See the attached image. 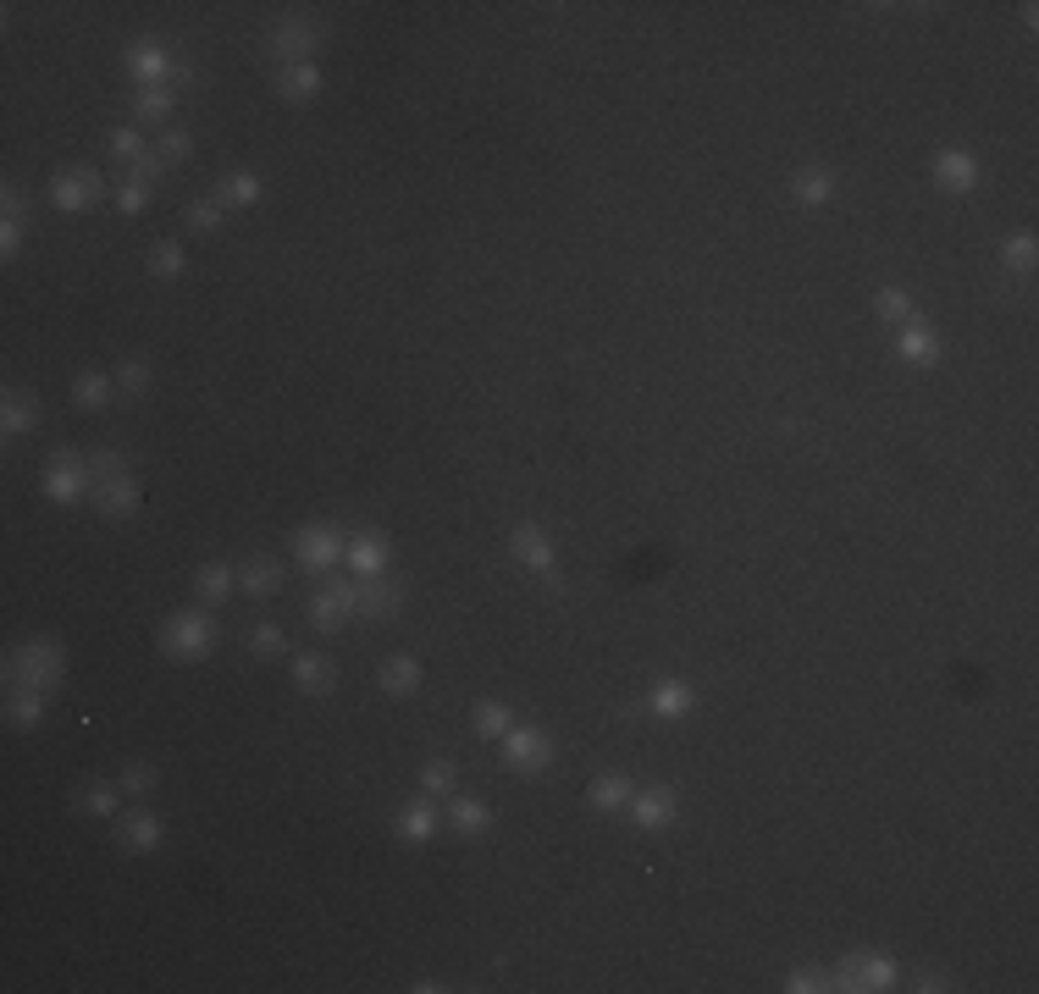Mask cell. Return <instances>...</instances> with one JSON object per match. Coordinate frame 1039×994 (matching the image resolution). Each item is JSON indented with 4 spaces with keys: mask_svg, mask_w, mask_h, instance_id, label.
<instances>
[{
    "mask_svg": "<svg viewBox=\"0 0 1039 994\" xmlns=\"http://www.w3.org/2000/svg\"><path fill=\"white\" fill-rule=\"evenodd\" d=\"M216 641H222V630H216V619H210L205 608L171 613V619L160 624V652H166V658H177V663H194V658L216 652Z\"/></svg>",
    "mask_w": 1039,
    "mask_h": 994,
    "instance_id": "1",
    "label": "cell"
},
{
    "mask_svg": "<svg viewBox=\"0 0 1039 994\" xmlns=\"http://www.w3.org/2000/svg\"><path fill=\"white\" fill-rule=\"evenodd\" d=\"M6 675L11 686H33V691H56L67 680V652L56 641H22L11 658H6Z\"/></svg>",
    "mask_w": 1039,
    "mask_h": 994,
    "instance_id": "2",
    "label": "cell"
},
{
    "mask_svg": "<svg viewBox=\"0 0 1039 994\" xmlns=\"http://www.w3.org/2000/svg\"><path fill=\"white\" fill-rule=\"evenodd\" d=\"M830 990H846V994L895 990V962L891 956H880V951H852V956L830 973Z\"/></svg>",
    "mask_w": 1039,
    "mask_h": 994,
    "instance_id": "3",
    "label": "cell"
},
{
    "mask_svg": "<svg viewBox=\"0 0 1039 994\" xmlns=\"http://www.w3.org/2000/svg\"><path fill=\"white\" fill-rule=\"evenodd\" d=\"M294 553L304 569H315V574H326L332 564H343V553H349V537H343V525H332V520H315V525H298L294 531Z\"/></svg>",
    "mask_w": 1039,
    "mask_h": 994,
    "instance_id": "4",
    "label": "cell"
},
{
    "mask_svg": "<svg viewBox=\"0 0 1039 994\" xmlns=\"http://www.w3.org/2000/svg\"><path fill=\"white\" fill-rule=\"evenodd\" d=\"M45 498L50 503H78V498H89L95 492V475H89V459H78L72 447H56V459L45 464Z\"/></svg>",
    "mask_w": 1039,
    "mask_h": 994,
    "instance_id": "5",
    "label": "cell"
},
{
    "mask_svg": "<svg viewBox=\"0 0 1039 994\" xmlns=\"http://www.w3.org/2000/svg\"><path fill=\"white\" fill-rule=\"evenodd\" d=\"M100 199H106V183H100L95 166H61V171L50 177V205H56V210H89V205H100Z\"/></svg>",
    "mask_w": 1039,
    "mask_h": 994,
    "instance_id": "6",
    "label": "cell"
},
{
    "mask_svg": "<svg viewBox=\"0 0 1039 994\" xmlns=\"http://www.w3.org/2000/svg\"><path fill=\"white\" fill-rule=\"evenodd\" d=\"M503 762H509L514 774H542V768L553 762V735L537 729V724H514V729L503 735Z\"/></svg>",
    "mask_w": 1039,
    "mask_h": 994,
    "instance_id": "7",
    "label": "cell"
},
{
    "mask_svg": "<svg viewBox=\"0 0 1039 994\" xmlns=\"http://www.w3.org/2000/svg\"><path fill=\"white\" fill-rule=\"evenodd\" d=\"M509 553H514V564L537 569V574H548V580H553V569H559V553H553L548 531L531 525V520H520V525L509 531Z\"/></svg>",
    "mask_w": 1039,
    "mask_h": 994,
    "instance_id": "8",
    "label": "cell"
},
{
    "mask_svg": "<svg viewBox=\"0 0 1039 994\" xmlns=\"http://www.w3.org/2000/svg\"><path fill=\"white\" fill-rule=\"evenodd\" d=\"M122 67L145 83V89H155V83H171V72H177V56L160 45V39H139V45H128V56H122Z\"/></svg>",
    "mask_w": 1039,
    "mask_h": 994,
    "instance_id": "9",
    "label": "cell"
},
{
    "mask_svg": "<svg viewBox=\"0 0 1039 994\" xmlns=\"http://www.w3.org/2000/svg\"><path fill=\"white\" fill-rule=\"evenodd\" d=\"M349 619H360V597H354V585H326V591H315L310 597V624L315 630H343Z\"/></svg>",
    "mask_w": 1039,
    "mask_h": 994,
    "instance_id": "10",
    "label": "cell"
},
{
    "mask_svg": "<svg viewBox=\"0 0 1039 994\" xmlns=\"http://www.w3.org/2000/svg\"><path fill=\"white\" fill-rule=\"evenodd\" d=\"M630 818H636V829H669L675 818H680V801H675V790L669 785H647V790H636L630 796V807H625Z\"/></svg>",
    "mask_w": 1039,
    "mask_h": 994,
    "instance_id": "11",
    "label": "cell"
},
{
    "mask_svg": "<svg viewBox=\"0 0 1039 994\" xmlns=\"http://www.w3.org/2000/svg\"><path fill=\"white\" fill-rule=\"evenodd\" d=\"M160 835H166V824H160L149 807H122V813H117V846H122V852L145 856L160 846Z\"/></svg>",
    "mask_w": 1039,
    "mask_h": 994,
    "instance_id": "12",
    "label": "cell"
},
{
    "mask_svg": "<svg viewBox=\"0 0 1039 994\" xmlns=\"http://www.w3.org/2000/svg\"><path fill=\"white\" fill-rule=\"evenodd\" d=\"M343 564L354 569L360 580H376V574H388V564H393V542L382 531H360V537H349Z\"/></svg>",
    "mask_w": 1039,
    "mask_h": 994,
    "instance_id": "13",
    "label": "cell"
},
{
    "mask_svg": "<svg viewBox=\"0 0 1039 994\" xmlns=\"http://www.w3.org/2000/svg\"><path fill=\"white\" fill-rule=\"evenodd\" d=\"M315 45H321V28H315L310 17H277V28H272V50L283 56V67H288V61H310Z\"/></svg>",
    "mask_w": 1039,
    "mask_h": 994,
    "instance_id": "14",
    "label": "cell"
},
{
    "mask_svg": "<svg viewBox=\"0 0 1039 994\" xmlns=\"http://www.w3.org/2000/svg\"><path fill=\"white\" fill-rule=\"evenodd\" d=\"M895 354H901L906 365H940V332H934L923 315H912V321L895 332Z\"/></svg>",
    "mask_w": 1039,
    "mask_h": 994,
    "instance_id": "15",
    "label": "cell"
},
{
    "mask_svg": "<svg viewBox=\"0 0 1039 994\" xmlns=\"http://www.w3.org/2000/svg\"><path fill=\"white\" fill-rule=\"evenodd\" d=\"M438 824H443V818H438V801H432V796H415V801H404V807H399L393 835H399V840H410V846H427V840L438 835Z\"/></svg>",
    "mask_w": 1039,
    "mask_h": 994,
    "instance_id": "16",
    "label": "cell"
},
{
    "mask_svg": "<svg viewBox=\"0 0 1039 994\" xmlns=\"http://www.w3.org/2000/svg\"><path fill=\"white\" fill-rule=\"evenodd\" d=\"M641 708L653 712V718H664V724H675V718H686V712L697 708V691L686 686V680H653V691H647V702Z\"/></svg>",
    "mask_w": 1039,
    "mask_h": 994,
    "instance_id": "17",
    "label": "cell"
},
{
    "mask_svg": "<svg viewBox=\"0 0 1039 994\" xmlns=\"http://www.w3.org/2000/svg\"><path fill=\"white\" fill-rule=\"evenodd\" d=\"M934 183H940L945 194H973V188H979V160H973L968 149H940V155H934Z\"/></svg>",
    "mask_w": 1039,
    "mask_h": 994,
    "instance_id": "18",
    "label": "cell"
},
{
    "mask_svg": "<svg viewBox=\"0 0 1039 994\" xmlns=\"http://www.w3.org/2000/svg\"><path fill=\"white\" fill-rule=\"evenodd\" d=\"M288 669H294V686L304 697H332L337 691V663L321 658V652H294Z\"/></svg>",
    "mask_w": 1039,
    "mask_h": 994,
    "instance_id": "19",
    "label": "cell"
},
{
    "mask_svg": "<svg viewBox=\"0 0 1039 994\" xmlns=\"http://www.w3.org/2000/svg\"><path fill=\"white\" fill-rule=\"evenodd\" d=\"M210 194L222 199V210H244V205H261L266 183H261V171H249V166H233V171H222V183H216Z\"/></svg>",
    "mask_w": 1039,
    "mask_h": 994,
    "instance_id": "20",
    "label": "cell"
},
{
    "mask_svg": "<svg viewBox=\"0 0 1039 994\" xmlns=\"http://www.w3.org/2000/svg\"><path fill=\"white\" fill-rule=\"evenodd\" d=\"M89 498H95V509H100L106 520H134V514H139V481H134V475L100 481Z\"/></svg>",
    "mask_w": 1039,
    "mask_h": 994,
    "instance_id": "21",
    "label": "cell"
},
{
    "mask_svg": "<svg viewBox=\"0 0 1039 994\" xmlns=\"http://www.w3.org/2000/svg\"><path fill=\"white\" fill-rule=\"evenodd\" d=\"M354 597H360V619H393L404 608V585L393 580H354Z\"/></svg>",
    "mask_w": 1039,
    "mask_h": 994,
    "instance_id": "22",
    "label": "cell"
},
{
    "mask_svg": "<svg viewBox=\"0 0 1039 994\" xmlns=\"http://www.w3.org/2000/svg\"><path fill=\"white\" fill-rule=\"evenodd\" d=\"M376 686H382L388 697H415V691H421V658L393 652V658L376 669Z\"/></svg>",
    "mask_w": 1039,
    "mask_h": 994,
    "instance_id": "23",
    "label": "cell"
},
{
    "mask_svg": "<svg viewBox=\"0 0 1039 994\" xmlns=\"http://www.w3.org/2000/svg\"><path fill=\"white\" fill-rule=\"evenodd\" d=\"M448 824H453V835L476 840V835L492 829V807L481 796H448Z\"/></svg>",
    "mask_w": 1039,
    "mask_h": 994,
    "instance_id": "24",
    "label": "cell"
},
{
    "mask_svg": "<svg viewBox=\"0 0 1039 994\" xmlns=\"http://www.w3.org/2000/svg\"><path fill=\"white\" fill-rule=\"evenodd\" d=\"M791 199H796V205H813V210L830 205V199H835V171H830V166H802V171L791 177Z\"/></svg>",
    "mask_w": 1039,
    "mask_h": 994,
    "instance_id": "25",
    "label": "cell"
},
{
    "mask_svg": "<svg viewBox=\"0 0 1039 994\" xmlns=\"http://www.w3.org/2000/svg\"><path fill=\"white\" fill-rule=\"evenodd\" d=\"M277 95H283L288 106L315 100V95H321V72H315V61H288V67L277 72Z\"/></svg>",
    "mask_w": 1039,
    "mask_h": 994,
    "instance_id": "26",
    "label": "cell"
},
{
    "mask_svg": "<svg viewBox=\"0 0 1039 994\" xmlns=\"http://www.w3.org/2000/svg\"><path fill=\"white\" fill-rule=\"evenodd\" d=\"M630 796H636V785L619 779V774H597L592 785H587V807H592V813H625Z\"/></svg>",
    "mask_w": 1039,
    "mask_h": 994,
    "instance_id": "27",
    "label": "cell"
},
{
    "mask_svg": "<svg viewBox=\"0 0 1039 994\" xmlns=\"http://www.w3.org/2000/svg\"><path fill=\"white\" fill-rule=\"evenodd\" d=\"M0 426H6V436H22V431L39 426V393L11 387V393H6V404H0Z\"/></svg>",
    "mask_w": 1039,
    "mask_h": 994,
    "instance_id": "28",
    "label": "cell"
},
{
    "mask_svg": "<svg viewBox=\"0 0 1039 994\" xmlns=\"http://www.w3.org/2000/svg\"><path fill=\"white\" fill-rule=\"evenodd\" d=\"M171 111H177V89H171V83H155V89H139V95H134V117H139V122L166 128Z\"/></svg>",
    "mask_w": 1039,
    "mask_h": 994,
    "instance_id": "29",
    "label": "cell"
},
{
    "mask_svg": "<svg viewBox=\"0 0 1039 994\" xmlns=\"http://www.w3.org/2000/svg\"><path fill=\"white\" fill-rule=\"evenodd\" d=\"M6 718H11V729H39V724H45V691H33V686H11V697H6Z\"/></svg>",
    "mask_w": 1039,
    "mask_h": 994,
    "instance_id": "30",
    "label": "cell"
},
{
    "mask_svg": "<svg viewBox=\"0 0 1039 994\" xmlns=\"http://www.w3.org/2000/svg\"><path fill=\"white\" fill-rule=\"evenodd\" d=\"M238 585L255 591V597H277L283 591V564L277 559H249V564L238 569Z\"/></svg>",
    "mask_w": 1039,
    "mask_h": 994,
    "instance_id": "31",
    "label": "cell"
},
{
    "mask_svg": "<svg viewBox=\"0 0 1039 994\" xmlns=\"http://www.w3.org/2000/svg\"><path fill=\"white\" fill-rule=\"evenodd\" d=\"M1039 260V238L1035 233H1012L1007 244H1001V266H1007V277H1029Z\"/></svg>",
    "mask_w": 1039,
    "mask_h": 994,
    "instance_id": "32",
    "label": "cell"
},
{
    "mask_svg": "<svg viewBox=\"0 0 1039 994\" xmlns=\"http://www.w3.org/2000/svg\"><path fill=\"white\" fill-rule=\"evenodd\" d=\"M78 807H84L89 818H117V813H122V785H111V779H95V785H84Z\"/></svg>",
    "mask_w": 1039,
    "mask_h": 994,
    "instance_id": "33",
    "label": "cell"
},
{
    "mask_svg": "<svg viewBox=\"0 0 1039 994\" xmlns=\"http://www.w3.org/2000/svg\"><path fill=\"white\" fill-rule=\"evenodd\" d=\"M470 718H476V735H492V740H503V735L520 724V718H514V708H509V702H498V697L476 702V712H470Z\"/></svg>",
    "mask_w": 1039,
    "mask_h": 994,
    "instance_id": "34",
    "label": "cell"
},
{
    "mask_svg": "<svg viewBox=\"0 0 1039 994\" xmlns=\"http://www.w3.org/2000/svg\"><path fill=\"white\" fill-rule=\"evenodd\" d=\"M111 393H117V376H100V371H84L72 382V404H84V410H106Z\"/></svg>",
    "mask_w": 1039,
    "mask_h": 994,
    "instance_id": "35",
    "label": "cell"
},
{
    "mask_svg": "<svg viewBox=\"0 0 1039 994\" xmlns=\"http://www.w3.org/2000/svg\"><path fill=\"white\" fill-rule=\"evenodd\" d=\"M183 244L177 238H155L149 244V277H160V283H171V277H183Z\"/></svg>",
    "mask_w": 1039,
    "mask_h": 994,
    "instance_id": "36",
    "label": "cell"
},
{
    "mask_svg": "<svg viewBox=\"0 0 1039 994\" xmlns=\"http://www.w3.org/2000/svg\"><path fill=\"white\" fill-rule=\"evenodd\" d=\"M459 790V774H453V762L448 757H432L427 768H421V796H432V801H448Z\"/></svg>",
    "mask_w": 1039,
    "mask_h": 994,
    "instance_id": "37",
    "label": "cell"
},
{
    "mask_svg": "<svg viewBox=\"0 0 1039 994\" xmlns=\"http://www.w3.org/2000/svg\"><path fill=\"white\" fill-rule=\"evenodd\" d=\"M238 585V574L227 564H199V574H194V591H199V602H222L227 591Z\"/></svg>",
    "mask_w": 1039,
    "mask_h": 994,
    "instance_id": "38",
    "label": "cell"
},
{
    "mask_svg": "<svg viewBox=\"0 0 1039 994\" xmlns=\"http://www.w3.org/2000/svg\"><path fill=\"white\" fill-rule=\"evenodd\" d=\"M222 222H227V210H222L216 194H205V199L188 205V227H194V233H222Z\"/></svg>",
    "mask_w": 1039,
    "mask_h": 994,
    "instance_id": "39",
    "label": "cell"
},
{
    "mask_svg": "<svg viewBox=\"0 0 1039 994\" xmlns=\"http://www.w3.org/2000/svg\"><path fill=\"white\" fill-rule=\"evenodd\" d=\"M874 309H880V321H895V326H906V321L918 315V304H912V298H906L901 287H880Z\"/></svg>",
    "mask_w": 1039,
    "mask_h": 994,
    "instance_id": "40",
    "label": "cell"
},
{
    "mask_svg": "<svg viewBox=\"0 0 1039 994\" xmlns=\"http://www.w3.org/2000/svg\"><path fill=\"white\" fill-rule=\"evenodd\" d=\"M89 475H95V486H100V481H117V475H128V453H117V447H100V453H89Z\"/></svg>",
    "mask_w": 1039,
    "mask_h": 994,
    "instance_id": "41",
    "label": "cell"
},
{
    "mask_svg": "<svg viewBox=\"0 0 1039 994\" xmlns=\"http://www.w3.org/2000/svg\"><path fill=\"white\" fill-rule=\"evenodd\" d=\"M117 393H122V398L149 393V365L145 360H122V365H117Z\"/></svg>",
    "mask_w": 1039,
    "mask_h": 994,
    "instance_id": "42",
    "label": "cell"
},
{
    "mask_svg": "<svg viewBox=\"0 0 1039 994\" xmlns=\"http://www.w3.org/2000/svg\"><path fill=\"white\" fill-rule=\"evenodd\" d=\"M155 149H160V160H166V166H183V160L194 155V139H188L183 128H160V139H155Z\"/></svg>",
    "mask_w": 1039,
    "mask_h": 994,
    "instance_id": "43",
    "label": "cell"
},
{
    "mask_svg": "<svg viewBox=\"0 0 1039 994\" xmlns=\"http://www.w3.org/2000/svg\"><path fill=\"white\" fill-rule=\"evenodd\" d=\"M249 647H255L261 658H283V652H288V636H283V624H255V630H249Z\"/></svg>",
    "mask_w": 1039,
    "mask_h": 994,
    "instance_id": "44",
    "label": "cell"
},
{
    "mask_svg": "<svg viewBox=\"0 0 1039 994\" xmlns=\"http://www.w3.org/2000/svg\"><path fill=\"white\" fill-rule=\"evenodd\" d=\"M145 149H149V144H145V134H139V128H128V122H122V128H111V155H117V160H128V166H134Z\"/></svg>",
    "mask_w": 1039,
    "mask_h": 994,
    "instance_id": "45",
    "label": "cell"
},
{
    "mask_svg": "<svg viewBox=\"0 0 1039 994\" xmlns=\"http://www.w3.org/2000/svg\"><path fill=\"white\" fill-rule=\"evenodd\" d=\"M166 171H171V166L160 160V149H145V155H139V160L128 166V177H134V183H145V188H155V183H160Z\"/></svg>",
    "mask_w": 1039,
    "mask_h": 994,
    "instance_id": "46",
    "label": "cell"
},
{
    "mask_svg": "<svg viewBox=\"0 0 1039 994\" xmlns=\"http://www.w3.org/2000/svg\"><path fill=\"white\" fill-rule=\"evenodd\" d=\"M111 199H117V210H122V216H139V210L149 205V188L128 177V183H117V188H111Z\"/></svg>",
    "mask_w": 1039,
    "mask_h": 994,
    "instance_id": "47",
    "label": "cell"
},
{
    "mask_svg": "<svg viewBox=\"0 0 1039 994\" xmlns=\"http://www.w3.org/2000/svg\"><path fill=\"white\" fill-rule=\"evenodd\" d=\"M785 990H791V994H819V990H830V967H796V973L785 978Z\"/></svg>",
    "mask_w": 1039,
    "mask_h": 994,
    "instance_id": "48",
    "label": "cell"
},
{
    "mask_svg": "<svg viewBox=\"0 0 1039 994\" xmlns=\"http://www.w3.org/2000/svg\"><path fill=\"white\" fill-rule=\"evenodd\" d=\"M117 785H122V796H149V790H155V768H149V762H128Z\"/></svg>",
    "mask_w": 1039,
    "mask_h": 994,
    "instance_id": "49",
    "label": "cell"
},
{
    "mask_svg": "<svg viewBox=\"0 0 1039 994\" xmlns=\"http://www.w3.org/2000/svg\"><path fill=\"white\" fill-rule=\"evenodd\" d=\"M22 233H28L22 222H0V255H6V260L22 249Z\"/></svg>",
    "mask_w": 1039,
    "mask_h": 994,
    "instance_id": "50",
    "label": "cell"
},
{
    "mask_svg": "<svg viewBox=\"0 0 1039 994\" xmlns=\"http://www.w3.org/2000/svg\"><path fill=\"white\" fill-rule=\"evenodd\" d=\"M0 205H6V222H22V216H28V199H22V188H6V194H0Z\"/></svg>",
    "mask_w": 1039,
    "mask_h": 994,
    "instance_id": "51",
    "label": "cell"
},
{
    "mask_svg": "<svg viewBox=\"0 0 1039 994\" xmlns=\"http://www.w3.org/2000/svg\"><path fill=\"white\" fill-rule=\"evenodd\" d=\"M918 990H923V994H940V990H945V978H940V973H923V978H918Z\"/></svg>",
    "mask_w": 1039,
    "mask_h": 994,
    "instance_id": "52",
    "label": "cell"
},
{
    "mask_svg": "<svg viewBox=\"0 0 1039 994\" xmlns=\"http://www.w3.org/2000/svg\"><path fill=\"white\" fill-rule=\"evenodd\" d=\"M410 990H415V994H443L448 984H438V978H421V984H410Z\"/></svg>",
    "mask_w": 1039,
    "mask_h": 994,
    "instance_id": "53",
    "label": "cell"
}]
</instances>
